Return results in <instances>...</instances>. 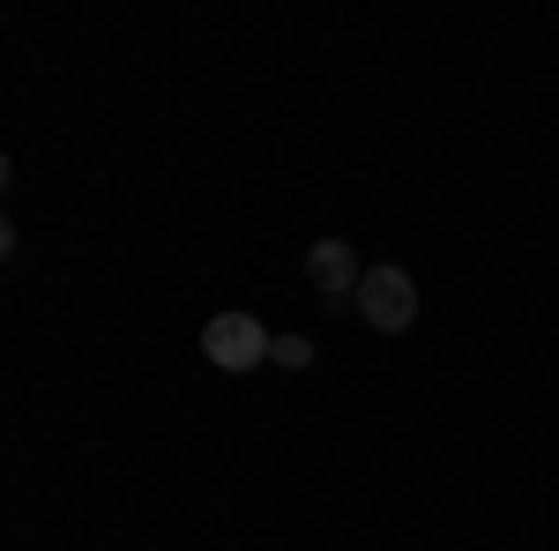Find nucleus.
Listing matches in <instances>:
<instances>
[{
  "instance_id": "1",
  "label": "nucleus",
  "mask_w": 559,
  "mask_h": 551,
  "mask_svg": "<svg viewBox=\"0 0 559 551\" xmlns=\"http://www.w3.org/2000/svg\"><path fill=\"white\" fill-rule=\"evenodd\" d=\"M350 306H358V321L373 336H403L418 321V284H411V268H366V284H358Z\"/></svg>"
},
{
  "instance_id": "2",
  "label": "nucleus",
  "mask_w": 559,
  "mask_h": 551,
  "mask_svg": "<svg viewBox=\"0 0 559 551\" xmlns=\"http://www.w3.org/2000/svg\"><path fill=\"white\" fill-rule=\"evenodd\" d=\"M269 350H276V336L261 328L254 313H216L202 328V358L216 373H254V366H269Z\"/></svg>"
},
{
  "instance_id": "3",
  "label": "nucleus",
  "mask_w": 559,
  "mask_h": 551,
  "mask_svg": "<svg viewBox=\"0 0 559 551\" xmlns=\"http://www.w3.org/2000/svg\"><path fill=\"white\" fill-rule=\"evenodd\" d=\"M306 284L329 298V306L358 298V284H366V268H358V247H350V239H313V247H306Z\"/></svg>"
},
{
  "instance_id": "4",
  "label": "nucleus",
  "mask_w": 559,
  "mask_h": 551,
  "mask_svg": "<svg viewBox=\"0 0 559 551\" xmlns=\"http://www.w3.org/2000/svg\"><path fill=\"white\" fill-rule=\"evenodd\" d=\"M269 366H284V373H306V366H313V336H276Z\"/></svg>"
}]
</instances>
